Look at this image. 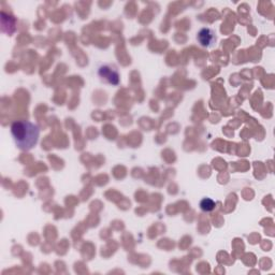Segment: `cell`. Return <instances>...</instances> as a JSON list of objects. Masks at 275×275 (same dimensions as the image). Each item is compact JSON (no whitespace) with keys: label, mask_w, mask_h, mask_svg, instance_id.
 I'll use <instances>...</instances> for the list:
<instances>
[{"label":"cell","mask_w":275,"mask_h":275,"mask_svg":"<svg viewBox=\"0 0 275 275\" xmlns=\"http://www.w3.org/2000/svg\"><path fill=\"white\" fill-rule=\"evenodd\" d=\"M11 135L16 146L22 151L33 149L39 141L40 129L29 120H15L11 125Z\"/></svg>","instance_id":"6da1fadb"},{"label":"cell","mask_w":275,"mask_h":275,"mask_svg":"<svg viewBox=\"0 0 275 275\" xmlns=\"http://www.w3.org/2000/svg\"><path fill=\"white\" fill-rule=\"evenodd\" d=\"M98 76L106 81L107 83L111 85H118L120 82V77L116 68L112 67L111 65H103L98 69Z\"/></svg>","instance_id":"7a4b0ae2"},{"label":"cell","mask_w":275,"mask_h":275,"mask_svg":"<svg viewBox=\"0 0 275 275\" xmlns=\"http://www.w3.org/2000/svg\"><path fill=\"white\" fill-rule=\"evenodd\" d=\"M197 40L201 46L211 48L215 45L217 38H216L215 32H214L213 29L209 27H205L199 30V33L197 34Z\"/></svg>","instance_id":"3957f363"},{"label":"cell","mask_w":275,"mask_h":275,"mask_svg":"<svg viewBox=\"0 0 275 275\" xmlns=\"http://www.w3.org/2000/svg\"><path fill=\"white\" fill-rule=\"evenodd\" d=\"M2 26L3 32L7 29L6 27H9L10 35L13 34L15 30V18L13 16H6V13L2 12Z\"/></svg>","instance_id":"277c9868"},{"label":"cell","mask_w":275,"mask_h":275,"mask_svg":"<svg viewBox=\"0 0 275 275\" xmlns=\"http://www.w3.org/2000/svg\"><path fill=\"white\" fill-rule=\"evenodd\" d=\"M215 206H216L215 201H213L211 198H203L200 201V209L203 212H212L215 209Z\"/></svg>","instance_id":"5b68a950"}]
</instances>
